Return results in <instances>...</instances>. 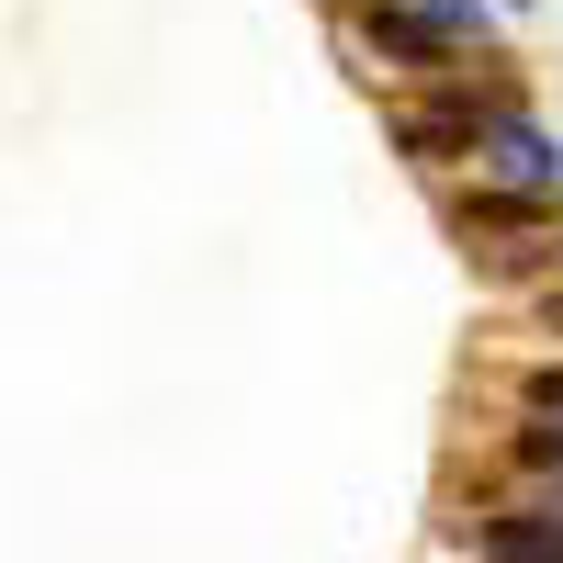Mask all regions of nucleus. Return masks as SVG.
<instances>
[{
    "label": "nucleus",
    "mask_w": 563,
    "mask_h": 563,
    "mask_svg": "<svg viewBox=\"0 0 563 563\" xmlns=\"http://www.w3.org/2000/svg\"><path fill=\"white\" fill-rule=\"evenodd\" d=\"M361 45H384V57H462V45H474V12H462V0H372L361 12Z\"/></svg>",
    "instance_id": "obj_1"
},
{
    "label": "nucleus",
    "mask_w": 563,
    "mask_h": 563,
    "mask_svg": "<svg viewBox=\"0 0 563 563\" xmlns=\"http://www.w3.org/2000/svg\"><path fill=\"white\" fill-rule=\"evenodd\" d=\"M552 192H451V238L462 249H485V260H519L507 238H552Z\"/></svg>",
    "instance_id": "obj_2"
},
{
    "label": "nucleus",
    "mask_w": 563,
    "mask_h": 563,
    "mask_svg": "<svg viewBox=\"0 0 563 563\" xmlns=\"http://www.w3.org/2000/svg\"><path fill=\"white\" fill-rule=\"evenodd\" d=\"M474 147H496V169L519 180V192H552V169H563V158H552V135H541V124H519L507 102L485 113V135H474Z\"/></svg>",
    "instance_id": "obj_3"
},
{
    "label": "nucleus",
    "mask_w": 563,
    "mask_h": 563,
    "mask_svg": "<svg viewBox=\"0 0 563 563\" xmlns=\"http://www.w3.org/2000/svg\"><path fill=\"white\" fill-rule=\"evenodd\" d=\"M485 563H563V507H519V519H485L474 530Z\"/></svg>",
    "instance_id": "obj_4"
}]
</instances>
